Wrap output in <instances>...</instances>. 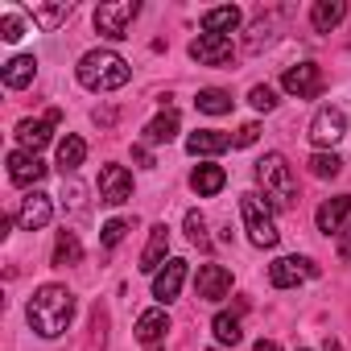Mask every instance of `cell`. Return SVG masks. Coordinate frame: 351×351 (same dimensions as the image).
Masks as SVG:
<instances>
[{"label": "cell", "mask_w": 351, "mask_h": 351, "mask_svg": "<svg viewBox=\"0 0 351 351\" xmlns=\"http://www.w3.org/2000/svg\"><path fill=\"white\" fill-rule=\"evenodd\" d=\"M232 38H215V34H199L195 42H191V58L199 62V66H228L232 62Z\"/></svg>", "instance_id": "ba28073f"}, {"label": "cell", "mask_w": 351, "mask_h": 351, "mask_svg": "<svg viewBox=\"0 0 351 351\" xmlns=\"http://www.w3.org/2000/svg\"><path fill=\"white\" fill-rule=\"evenodd\" d=\"M149 351H157V347H149Z\"/></svg>", "instance_id": "ab89813d"}, {"label": "cell", "mask_w": 351, "mask_h": 351, "mask_svg": "<svg viewBox=\"0 0 351 351\" xmlns=\"http://www.w3.org/2000/svg\"><path fill=\"white\" fill-rule=\"evenodd\" d=\"M186 236H191L195 244H203V248H207V223H203V215H199V211H186Z\"/></svg>", "instance_id": "836d02e7"}, {"label": "cell", "mask_w": 351, "mask_h": 351, "mask_svg": "<svg viewBox=\"0 0 351 351\" xmlns=\"http://www.w3.org/2000/svg\"><path fill=\"white\" fill-rule=\"evenodd\" d=\"M236 141L228 136V132H215V128H199V132H191L186 136V149L195 153V157H215V153H223V149H232Z\"/></svg>", "instance_id": "e0dca14e"}, {"label": "cell", "mask_w": 351, "mask_h": 351, "mask_svg": "<svg viewBox=\"0 0 351 351\" xmlns=\"http://www.w3.org/2000/svg\"><path fill=\"white\" fill-rule=\"evenodd\" d=\"M132 157H136L145 169H153V157H149V149H145V145H132Z\"/></svg>", "instance_id": "8d00e7d4"}, {"label": "cell", "mask_w": 351, "mask_h": 351, "mask_svg": "<svg viewBox=\"0 0 351 351\" xmlns=\"http://www.w3.org/2000/svg\"><path fill=\"white\" fill-rule=\"evenodd\" d=\"M256 136H261V124H244V128L236 132V149H248V145H256Z\"/></svg>", "instance_id": "e575fe53"}, {"label": "cell", "mask_w": 351, "mask_h": 351, "mask_svg": "<svg viewBox=\"0 0 351 351\" xmlns=\"http://www.w3.org/2000/svg\"><path fill=\"white\" fill-rule=\"evenodd\" d=\"M165 330H169V314H165V310H145V314L136 318V339L149 343V347H153Z\"/></svg>", "instance_id": "cb8c5ba5"}, {"label": "cell", "mask_w": 351, "mask_h": 351, "mask_svg": "<svg viewBox=\"0 0 351 351\" xmlns=\"http://www.w3.org/2000/svg\"><path fill=\"white\" fill-rule=\"evenodd\" d=\"M252 351H281V343H273V339H261V343H256Z\"/></svg>", "instance_id": "74e56055"}, {"label": "cell", "mask_w": 351, "mask_h": 351, "mask_svg": "<svg viewBox=\"0 0 351 351\" xmlns=\"http://www.w3.org/2000/svg\"><path fill=\"white\" fill-rule=\"evenodd\" d=\"M0 38H5V42H21V38H25V25H21L17 13H5V17H0Z\"/></svg>", "instance_id": "1f68e13d"}, {"label": "cell", "mask_w": 351, "mask_h": 351, "mask_svg": "<svg viewBox=\"0 0 351 351\" xmlns=\"http://www.w3.org/2000/svg\"><path fill=\"white\" fill-rule=\"evenodd\" d=\"M83 157H87V141H83V136H66V141L58 145V169H62V178L83 165Z\"/></svg>", "instance_id": "d4e9b609"}, {"label": "cell", "mask_w": 351, "mask_h": 351, "mask_svg": "<svg viewBox=\"0 0 351 351\" xmlns=\"http://www.w3.org/2000/svg\"><path fill=\"white\" fill-rule=\"evenodd\" d=\"M256 182L265 186V199L277 207V211H293L298 207V178L281 153H265L256 161Z\"/></svg>", "instance_id": "7a4b0ae2"}, {"label": "cell", "mask_w": 351, "mask_h": 351, "mask_svg": "<svg viewBox=\"0 0 351 351\" xmlns=\"http://www.w3.org/2000/svg\"><path fill=\"white\" fill-rule=\"evenodd\" d=\"M165 252H169V228L165 223H153L149 244H145V256H141V273H157L161 261H165Z\"/></svg>", "instance_id": "ac0fdd59"}, {"label": "cell", "mask_w": 351, "mask_h": 351, "mask_svg": "<svg viewBox=\"0 0 351 351\" xmlns=\"http://www.w3.org/2000/svg\"><path fill=\"white\" fill-rule=\"evenodd\" d=\"M306 277H318V265H314L310 256H281V261L269 265V281H273L277 289H289V285H298V281H306Z\"/></svg>", "instance_id": "52a82bcc"}, {"label": "cell", "mask_w": 351, "mask_h": 351, "mask_svg": "<svg viewBox=\"0 0 351 351\" xmlns=\"http://www.w3.org/2000/svg\"><path fill=\"white\" fill-rule=\"evenodd\" d=\"M34 75H38V58L34 54H17L13 62H5V87H13V91L29 87Z\"/></svg>", "instance_id": "44dd1931"}, {"label": "cell", "mask_w": 351, "mask_h": 351, "mask_svg": "<svg viewBox=\"0 0 351 351\" xmlns=\"http://www.w3.org/2000/svg\"><path fill=\"white\" fill-rule=\"evenodd\" d=\"M128 199H132V173L124 165H104L99 169V203L120 207Z\"/></svg>", "instance_id": "8992f818"}, {"label": "cell", "mask_w": 351, "mask_h": 351, "mask_svg": "<svg viewBox=\"0 0 351 351\" xmlns=\"http://www.w3.org/2000/svg\"><path fill=\"white\" fill-rule=\"evenodd\" d=\"M29 13H34V25L50 34V29H58L71 17V5H66V0H62V5H29Z\"/></svg>", "instance_id": "4316f807"}, {"label": "cell", "mask_w": 351, "mask_h": 351, "mask_svg": "<svg viewBox=\"0 0 351 351\" xmlns=\"http://www.w3.org/2000/svg\"><path fill=\"white\" fill-rule=\"evenodd\" d=\"M240 21H244V13L236 5H223V9H207L203 13V29L215 34V38H228L232 29H240Z\"/></svg>", "instance_id": "d6986e66"}, {"label": "cell", "mask_w": 351, "mask_h": 351, "mask_svg": "<svg viewBox=\"0 0 351 351\" xmlns=\"http://www.w3.org/2000/svg\"><path fill=\"white\" fill-rule=\"evenodd\" d=\"M173 136H178V112L165 108L157 120H149V128H145V145H169Z\"/></svg>", "instance_id": "603a6c76"}, {"label": "cell", "mask_w": 351, "mask_h": 351, "mask_svg": "<svg viewBox=\"0 0 351 351\" xmlns=\"http://www.w3.org/2000/svg\"><path fill=\"white\" fill-rule=\"evenodd\" d=\"M79 261H83L79 236H75V232H58V240H54V265L66 269V265H79Z\"/></svg>", "instance_id": "83f0119b"}, {"label": "cell", "mask_w": 351, "mask_h": 351, "mask_svg": "<svg viewBox=\"0 0 351 351\" xmlns=\"http://www.w3.org/2000/svg\"><path fill=\"white\" fill-rule=\"evenodd\" d=\"M343 132H347L343 108H318V116L310 120V141L314 145H335V141H343Z\"/></svg>", "instance_id": "30bf717a"}, {"label": "cell", "mask_w": 351, "mask_h": 351, "mask_svg": "<svg viewBox=\"0 0 351 351\" xmlns=\"http://www.w3.org/2000/svg\"><path fill=\"white\" fill-rule=\"evenodd\" d=\"M232 95L223 91V87H203L199 95H195V108L199 112H207V116H223V112H232Z\"/></svg>", "instance_id": "484cf974"}, {"label": "cell", "mask_w": 351, "mask_h": 351, "mask_svg": "<svg viewBox=\"0 0 351 351\" xmlns=\"http://www.w3.org/2000/svg\"><path fill=\"white\" fill-rule=\"evenodd\" d=\"M9 178H13L17 186H34V182H42V178H46V165H42V157H38V153L17 149V153H9Z\"/></svg>", "instance_id": "5bb4252c"}, {"label": "cell", "mask_w": 351, "mask_h": 351, "mask_svg": "<svg viewBox=\"0 0 351 351\" xmlns=\"http://www.w3.org/2000/svg\"><path fill=\"white\" fill-rule=\"evenodd\" d=\"M223 182H228L223 165H195V173H191V186H195V195H203V199L219 195V191H223Z\"/></svg>", "instance_id": "ffe728a7"}, {"label": "cell", "mask_w": 351, "mask_h": 351, "mask_svg": "<svg viewBox=\"0 0 351 351\" xmlns=\"http://www.w3.org/2000/svg\"><path fill=\"white\" fill-rule=\"evenodd\" d=\"M326 351H339V343H335V339H326Z\"/></svg>", "instance_id": "f35d334b"}, {"label": "cell", "mask_w": 351, "mask_h": 351, "mask_svg": "<svg viewBox=\"0 0 351 351\" xmlns=\"http://www.w3.org/2000/svg\"><path fill=\"white\" fill-rule=\"evenodd\" d=\"M240 215H244V228H248V240L256 244V248H277V240H281V232H277V223H273V207L261 199V195H240Z\"/></svg>", "instance_id": "277c9868"}, {"label": "cell", "mask_w": 351, "mask_h": 351, "mask_svg": "<svg viewBox=\"0 0 351 351\" xmlns=\"http://www.w3.org/2000/svg\"><path fill=\"white\" fill-rule=\"evenodd\" d=\"M136 13H141L136 0H120V5H99V9H95V29H99L104 38L120 42V38H128V29H132Z\"/></svg>", "instance_id": "5b68a950"}, {"label": "cell", "mask_w": 351, "mask_h": 351, "mask_svg": "<svg viewBox=\"0 0 351 351\" xmlns=\"http://www.w3.org/2000/svg\"><path fill=\"white\" fill-rule=\"evenodd\" d=\"M50 215H54V207H50V195H25L21 199V211H17V219H21V228L25 232H38V228H46L50 223Z\"/></svg>", "instance_id": "9a60e30c"}, {"label": "cell", "mask_w": 351, "mask_h": 351, "mask_svg": "<svg viewBox=\"0 0 351 351\" xmlns=\"http://www.w3.org/2000/svg\"><path fill=\"white\" fill-rule=\"evenodd\" d=\"M211 330H215V339H219L223 347H236V343L244 339V330H240V318H236V314H215Z\"/></svg>", "instance_id": "f1b7e54d"}, {"label": "cell", "mask_w": 351, "mask_h": 351, "mask_svg": "<svg viewBox=\"0 0 351 351\" xmlns=\"http://www.w3.org/2000/svg\"><path fill=\"white\" fill-rule=\"evenodd\" d=\"M195 289H199L203 302H219V298L232 293V273L223 265H203L199 277H195Z\"/></svg>", "instance_id": "7c38bea8"}, {"label": "cell", "mask_w": 351, "mask_h": 351, "mask_svg": "<svg viewBox=\"0 0 351 351\" xmlns=\"http://www.w3.org/2000/svg\"><path fill=\"white\" fill-rule=\"evenodd\" d=\"M182 281H186V261H165V269H157L153 273V298L157 302H173L178 298V289H182Z\"/></svg>", "instance_id": "4fadbf2b"}, {"label": "cell", "mask_w": 351, "mask_h": 351, "mask_svg": "<svg viewBox=\"0 0 351 351\" xmlns=\"http://www.w3.org/2000/svg\"><path fill=\"white\" fill-rule=\"evenodd\" d=\"M281 87H285L289 95H298V99H314V95L322 91V71H318L314 62H298V66H289V71L281 75Z\"/></svg>", "instance_id": "9c48e42d"}, {"label": "cell", "mask_w": 351, "mask_h": 351, "mask_svg": "<svg viewBox=\"0 0 351 351\" xmlns=\"http://www.w3.org/2000/svg\"><path fill=\"white\" fill-rule=\"evenodd\" d=\"M248 99H252V108H256V112H273V108H277V91H273L269 83H265V87H252V91H248Z\"/></svg>", "instance_id": "4dcf8cb0"}, {"label": "cell", "mask_w": 351, "mask_h": 351, "mask_svg": "<svg viewBox=\"0 0 351 351\" xmlns=\"http://www.w3.org/2000/svg\"><path fill=\"white\" fill-rule=\"evenodd\" d=\"M306 165H310V173H314V178H335V173L343 169V161H339L335 153H314Z\"/></svg>", "instance_id": "f546056e"}, {"label": "cell", "mask_w": 351, "mask_h": 351, "mask_svg": "<svg viewBox=\"0 0 351 351\" xmlns=\"http://www.w3.org/2000/svg\"><path fill=\"white\" fill-rule=\"evenodd\" d=\"M339 261H351V223L339 232Z\"/></svg>", "instance_id": "d590c367"}, {"label": "cell", "mask_w": 351, "mask_h": 351, "mask_svg": "<svg viewBox=\"0 0 351 351\" xmlns=\"http://www.w3.org/2000/svg\"><path fill=\"white\" fill-rule=\"evenodd\" d=\"M124 232H128V219H108L104 223V248H116L124 240Z\"/></svg>", "instance_id": "d6a6232c"}, {"label": "cell", "mask_w": 351, "mask_h": 351, "mask_svg": "<svg viewBox=\"0 0 351 351\" xmlns=\"http://www.w3.org/2000/svg\"><path fill=\"white\" fill-rule=\"evenodd\" d=\"M343 17H347V5H343V0H318V5L310 9V21H314L318 34H330Z\"/></svg>", "instance_id": "7402d4cb"}, {"label": "cell", "mask_w": 351, "mask_h": 351, "mask_svg": "<svg viewBox=\"0 0 351 351\" xmlns=\"http://www.w3.org/2000/svg\"><path fill=\"white\" fill-rule=\"evenodd\" d=\"M54 124H58V108H50L42 120H21V124H17V141L25 145V153H38V149H46V145H50V132H54Z\"/></svg>", "instance_id": "8fae6325"}, {"label": "cell", "mask_w": 351, "mask_h": 351, "mask_svg": "<svg viewBox=\"0 0 351 351\" xmlns=\"http://www.w3.org/2000/svg\"><path fill=\"white\" fill-rule=\"evenodd\" d=\"M75 318V293L66 285H42L29 298V326L42 339H58Z\"/></svg>", "instance_id": "6da1fadb"}, {"label": "cell", "mask_w": 351, "mask_h": 351, "mask_svg": "<svg viewBox=\"0 0 351 351\" xmlns=\"http://www.w3.org/2000/svg\"><path fill=\"white\" fill-rule=\"evenodd\" d=\"M128 79H132L128 62H124L120 54H112V50H91V54H83V62H79V83H83L87 91H116V87H124Z\"/></svg>", "instance_id": "3957f363"}, {"label": "cell", "mask_w": 351, "mask_h": 351, "mask_svg": "<svg viewBox=\"0 0 351 351\" xmlns=\"http://www.w3.org/2000/svg\"><path fill=\"white\" fill-rule=\"evenodd\" d=\"M347 215H351V195L326 199V203L318 207V232H326V236H339V232H343V223H347Z\"/></svg>", "instance_id": "2e32d148"}]
</instances>
